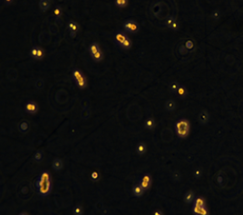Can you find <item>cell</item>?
Returning a JSON list of instances; mask_svg holds the SVG:
<instances>
[{
	"label": "cell",
	"instance_id": "5b68a950",
	"mask_svg": "<svg viewBox=\"0 0 243 215\" xmlns=\"http://www.w3.org/2000/svg\"><path fill=\"white\" fill-rule=\"evenodd\" d=\"M151 183H152V179H151V174L149 173H144L139 181V184L144 188V191H148L151 188Z\"/></svg>",
	"mask_w": 243,
	"mask_h": 215
},
{
	"label": "cell",
	"instance_id": "9c48e42d",
	"mask_svg": "<svg viewBox=\"0 0 243 215\" xmlns=\"http://www.w3.org/2000/svg\"><path fill=\"white\" fill-rule=\"evenodd\" d=\"M68 29H69V31H70V35H71V37H75V36L76 35L77 32L79 31L80 27H79V25H78L76 22H75V21H71V22H69V24H68Z\"/></svg>",
	"mask_w": 243,
	"mask_h": 215
},
{
	"label": "cell",
	"instance_id": "484cf974",
	"mask_svg": "<svg viewBox=\"0 0 243 215\" xmlns=\"http://www.w3.org/2000/svg\"><path fill=\"white\" fill-rule=\"evenodd\" d=\"M43 157H44V154L42 151H37L36 152V154L34 155V160L36 162V163H39L43 160Z\"/></svg>",
	"mask_w": 243,
	"mask_h": 215
},
{
	"label": "cell",
	"instance_id": "30bf717a",
	"mask_svg": "<svg viewBox=\"0 0 243 215\" xmlns=\"http://www.w3.org/2000/svg\"><path fill=\"white\" fill-rule=\"evenodd\" d=\"M128 36H126V35L121 31H118L117 33H115V35H114V40L116 43L120 46H122V44L124 43V41L126 40Z\"/></svg>",
	"mask_w": 243,
	"mask_h": 215
},
{
	"label": "cell",
	"instance_id": "7c38bea8",
	"mask_svg": "<svg viewBox=\"0 0 243 215\" xmlns=\"http://www.w3.org/2000/svg\"><path fill=\"white\" fill-rule=\"evenodd\" d=\"M193 215H210L209 210L207 209V207L193 206Z\"/></svg>",
	"mask_w": 243,
	"mask_h": 215
},
{
	"label": "cell",
	"instance_id": "83f0119b",
	"mask_svg": "<svg viewBox=\"0 0 243 215\" xmlns=\"http://www.w3.org/2000/svg\"><path fill=\"white\" fill-rule=\"evenodd\" d=\"M132 45H133L132 40H131L129 37H127V38H126V40L124 41V43L122 44V46H121V47H122L123 49H124V50H129V49H131Z\"/></svg>",
	"mask_w": 243,
	"mask_h": 215
},
{
	"label": "cell",
	"instance_id": "7bdbcfd3",
	"mask_svg": "<svg viewBox=\"0 0 243 215\" xmlns=\"http://www.w3.org/2000/svg\"><path fill=\"white\" fill-rule=\"evenodd\" d=\"M18 215H28L26 213H19Z\"/></svg>",
	"mask_w": 243,
	"mask_h": 215
},
{
	"label": "cell",
	"instance_id": "d590c367",
	"mask_svg": "<svg viewBox=\"0 0 243 215\" xmlns=\"http://www.w3.org/2000/svg\"><path fill=\"white\" fill-rule=\"evenodd\" d=\"M37 48H38V47L35 46V47H33V48L31 49V51H30V56H31L33 59H36V56H37Z\"/></svg>",
	"mask_w": 243,
	"mask_h": 215
},
{
	"label": "cell",
	"instance_id": "60d3db41",
	"mask_svg": "<svg viewBox=\"0 0 243 215\" xmlns=\"http://www.w3.org/2000/svg\"><path fill=\"white\" fill-rule=\"evenodd\" d=\"M152 215H164V213H163L160 209H156V210L152 213Z\"/></svg>",
	"mask_w": 243,
	"mask_h": 215
},
{
	"label": "cell",
	"instance_id": "2e32d148",
	"mask_svg": "<svg viewBox=\"0 0 243 215\" xmlns=\"http://www.w3.org/2000/svg\"><path fill=\"white\" fill-rule=\"evenodd\" d=\"M165 109L169 112H172L173 110H175L176 109V102L172 99H167L165 104H164Z\"/></svg>",
	"mask_w": 243,
	"mask_h": 215
},
{
	"label": "cell",
	"instance_id": "ac0fdd59",
	"mask_svg": "<svg viewBox=\"0 0 243 215\" xmlns=\"http://www.w3.org/2000/svg\"><path fill=\"white\" fill-rule=\"evenodd\" d=\"M136 152L139 156H144L147 152V146L144 142H140L136 146Z\"/></svg>",
	"mask_w": 243,
	"mask_h": 215
},
{
	"label": "cell",
	"instance_id": "f1b7e54d",
	"mask_svg": "<svg viewBox=\"0 0 243 215\" xmlns=\"http://www.w3.org/2000/svg\"><path fill=\"white\" fill-rule=\"evenodd\" d=\"M92 58L94 59V61H95V62H101V61L103 59V53H102V52L100 50L98 52H96L95 54H94V55L92 56Z\"/></svg>",
	"mask_w": 243,
	"mask_h": 215
},
{
	"label": "cell",
	"instance_id": "5bb4252c",
	"mask_svg": "<svg viewBox=\"0 0 243 215\" xmlns=\"http://www.w3.org/2000/svg\"><path fill=\"white\" fill-rule=\"evenodd\" d=\"M29 129H30V126H29V123L26 121V120H22L19 122L18 124V130L23 133V134H26L29 131Z\"/></svg>",
	"mask_w": 243,
	"mask_h": 215
},
{
	"label": "cell",
	"instance_id": "1f68e13d",
	"mask_svg": "<svg viewBox=\"0 0 243 215\" xmlns=\"http://www.w3.org/2000/svg\"><path fill=\"white\" fill-rule=\"evenodd\" d=\"M114 3L120 8H123V7H125L128 5V1L127 0H116Z\"/></svg>",
	"mask_w": 243,
	"mask_h": 215
},
{
	"label": "cell",
	"instance_id": "b9f144b4",
	"mask_svg": "<svg viewBox=\"0 0 243 215\" xmlns=\"http://www.w3.org/2000/svg\"><path fill=\"white\" fill-rule=\"evenodd\" d=\"M82 106H83V109L85 108H88V100L87 99H84L82 101Z\"/></svg>",
	"mask_w": 243,
	"mask_h": 215
},
{
	"label": "cell",
	"instance_id": "7a4b0ae2",
	"mask_svg": "<svg viewBox=\"0 0 243 215\" xmlns=\"http://www.w3.org/2000/svg\"><path fill=\"white\" fill-rule=\"evenodd\" d=\"M191 131V123L186 119L178 120L175 124V132L180 138H186Z\"/></svg>",
	"mask_w": 243,
	"mask_h": 215
},
{
	"label": "cell",
	"instance_id": "e575fe53",
	"mask_svg": "<svg viewBox=\"0 0 243 215\" xmlns=\"http://www.w3.org/2000/svg\"><path fill=\"white\" fill-rule=\"evenodd\" d=\"M179 52L182 54V55H185V54H187L188 52H189V51L187 50V48L185 47V45L184 44H182V45H181L180 47H179Z\"/></svg>",
	"mask_w": 243,
	"mask_h": 215
},
{
	"label": "cell",
	"instance_id": "836d02e7",
	"mask_svg": "<svg viewBox=\"0 0 243 215\" xmlns=\"http://www.w3.org/2000/svg\"><path fill=\"white\" fill-rule=\"evenodd\" d=\"M35 85H36V88L37 89H42L43 87H44V85H45V83H44V81H43L42 79H38V80L36 82Z\"/></svg>",
	"mask_w": 243,
	"mask_h": 215
},
{
	"label": "cell",
	"instance_id": "cb8c5ba5",
	"mask_svg": "<svg viewBox=\"0 0 243 215\" xmlns=\"http://www.w3.org/2000/svg\"><path fill=\"white\" fill-rule=\"evenodd\" d=\"M84 213V208L82 205L77 204L73 209V215H83Z\"/></svg>",
	"mask_w": 243,
	"mask_h": 215
},
{
	"label": "cell",
	"instance_id": "d6a6232c",
	"mask_svg": "<svg viewBox=\"0 0 243 215\" xmlns=\"http://www.w3.org/2000/svg\"><path fill=\"white\" fill-rule=\"evenodd\" d=\"M45 56V51L43 48L38 47L37 48V56H36V60H42Z\"/></svg>",
	"mask_w": 243,
	"mask_h": 215
},
{
	"label": "cell",
	"instance_id": "44dd1931",
	"mask_svg": "<svg viewBox=\"0 0 243 215\" xmlns=\"http://www.w3.org/2000/svg\"><path fill=\"white\" fill-rule=\"evenodd\" d=\"M51 2L49 0H41L39 2V8L42 12H46L49 7H50Z\"/></svg>",
	"mask_w": 243,
	"mask_h": 215
},
{
	"label": "cell",
	"instance_id": "4fadbf2b",
	"mask_svg": "<svg viewBox=\"0 0 243 215\" xmlns=\"http://www.w3.org/2000/svg\"><path fill=\"white\" fill-rule=\"evenodd\" d=\"M52 167L54 171H61L64 167V163L63 161L60 159V158H54L53 160V163H52Z\"/></svg>",
	"mask_w": 243,
	"mask_h": 215
},
{
	"label": "cell",
	"instance_id": "4dcf8cb0",
	"mask_svg": "<svg viewBox=\"0 0 243 215\" xmlns=\"http://www.w3.org/2000/svg\"><path fill=\"white\" fill-rule=\"evenodd\" d=\"M185 47L187 48V50L189 51V52H192V51H193L195 48V45H194V42L193 41H192V40H188L186 43H185Z\"/></svg>",
	"mask_w": 243,
	"mask_h": 215
},
{
	"label": "cell",
	"instance_id": "603a6c76",
	"mask_svg": "<svg viewBox=\"0 0 243 215\" xmlns=\"http://www.w3.org/2000/svg\"><path fill=\"white\" fill-rule=\"evenodd\" d=\"M187 94H188V92H187V89L183 86V85H181V86H180L179 89H178V91H177V93H176V95H177L179 98H181V99H184V98L187 96Z\"/></svg>",
	"mask_w": 243,
	"mask_h": 215
},
{
	"label": "cell",
	"instance_id": "f546056e",
	"mask_svg": "<svg viewBox=\"0 0 243 215\" xmlns=\"http://www.w3.org/2000/svg\"><path fill=\"white\" fill-rule=\"evenodd\" d=\"M81 117H82L83 119H87L90 117V109H89V108L83 109V110L81 112Z\"/></svg>",
	"mask_w": 243,
	"mask_h": 215
},
{
	"label": "cell",
	"instance_id": "d4e9b609",
	"mask_svg": "<svg viewBox=\"0 0 243 215\" xmlns=\"http://www.w3.org/2000/svg\"><path fill=\"white\" fill-rule=\"evenodd\" d=\"M54 16L57 20H59L61 18V16H62V8H61L60 5H56L55 8L54 9Z\"/></svg>",
	"mask_w": 243,
	"mask_h": 215
},
{
	"label": "cell",
	"instance_id": "8fae6325",
	"mask_svg": "<svg viewBox=\"0 0 243 215\" xmlns=\"http://www.w3.org/2000/svg\"><path fill=\"white\" fill-rule=\"evenodd\" d=\"M144 192H145V191L144 190V188H143L140 184H135V185L133 186V194H134L135 197H137V198L142 197V196L144 195Z\"/></svg>",
	"mask_w": 243,
	"mask_h": 215
},
{
	"label": "cell",
	"instance_id": "52a82bcc",
	"mask_svg": "<svg viewBox=\"0 0 243 215\" xmlns=\"http://www.w3.org/2000/svg\"><path fill=\"white\" fill-rule=\"evenodd\" d=\"M162 10V5H161V2H156L154 3L151 7V14L155 16V17H158L161 14Z\"/></svg>",
	"mask_w": 243,
	"mask_h": 215
},
{
	"label": "cell",
	"instance_id": "74e56055",
	"mask_svg": "<svg viewBox=\"0 0 243 215\" xmlns=\"http://www.w3.org/2000/svg\"><path fill=\"white\" fill-rule=\"evenodd\" d=\"M179 27H180V25H179L178 21L176 20V21L172 24V25L171 26L170 29H172V30H173V31H178V30H179Z\"/></svg>",
	"mask_w": 243,
	"mask_h": 215
},
{
	"label": "cell",
	"instance_id": "6da1fadb",
	"mask_svg": "<svg viewBox=\"0 0 243 215\" xmlns=\"http://www.w3.org/2000/svg\"><path fill=\"white\" fill-rule=\"evenodd\" d=\"M36 190L40 196L46 197L52 191V177L48 171H43L36 180Z\"/></svg>",
	"mask_w": 243,
	"mask_h": 215
},
{
	"label": "cell",
	"instance_id": "ba28073f",
	"mask_svg": "<svg viewBox=\"0 0 243 215\" xmlns=\"http://www.w3.org/2000/svg\"><path fill=\"white\" fill-rule=\"evenodd\" d=\"M199 122L201 125H206L208 124L209 120H210V114L207 110H201L199 113V117H198Z\"/></svg>",
	"mask_w": 243,
	"mask_h": 215
},
{
	"label": "cell",
	"instance_id": "7402d4cb",
	"mask_svg": "<svg viewBox=\"0 0 243 215\" xmlns=\"http://www.w3.org/2000/svg\"><path fill=\"white\" fill-rule=\"evenodd\" d=\"M180 86H181V84H180L178 82L173 81V82H170V84H169V89H170V90H171L173 94H176L177 91H178V89H179V88H180Z\"/></svg>",
	"mask_w": 243,
	"mask_h": 215
},
{
	"label": "cell",
	"instance_id": "d6986e66",
	"mask_svg": "<svg viewBox=\"0 0 243 215\" xmlns=\"http://www.w3.org/2000/svg\"><path fill=\"white\" fill-rule=\"evenodd\" d=\"M155 126H156V122L153 118H148L145 120L144 127L147 130H152L155 128Z\"/></svg>",
	"mask_w": 243,
	"mask_h": 215
},
{
	"label": "cell",
	"instance_id": "e0dca14e",
	"mask_svg": "<svg viewBox=\"0 0 243 215\" xmlns=\"http://www.w3.org/2000/svg\"><path fill=\"white\" fill-rule=\"evenodd\" d=\"M193 206L196 207H206V199L202 196H199L195 198L194 202L193 203Z\"/></svg>",
	"mask_w": 243,
	"mask_h": 215
},
{
	"label": "cell",
	"instance_id": "ffe728a7",
	"mask_svg": "<svg viewBox=\"0 0 243 215\" xmlns=\"http://www.w3.org/2000/svg\"><path fill=\"white\" fill-rule=\"evenodd\" d=\"M100 46L97 43L94 42V43H91V45L89 46V52L91 54V56H93L94 54H95L96 52H98L100 51Z\"/></svg>",
	"mask_w": 243,
	"mask_h": 215
},
{
	"label": "cell",
	"instance_id": "3957f363",
	"mask_svg": "<svg viewBox=\"0 0 243 215\" xmlns=\"http://www.w3.org/2000/svg\"><path fill=\"white\" fill-rule=\"evenodd\" d=\"M73 78H74L75 83L77 84V86L79 87L80 89H85L86 87V85H87L86 79L85 78V76L83 75V73L78 69L74 70V72H73Z\"/></svg>",
	"mask_w": 243,
	"mask_h": 215
},
{
	"label": "cell",
	"instance_id": "277c9868",
	"mask_svg": "<svg viewBox=\"0 0 243 215\" xmlns=\"http://www.w3.org/2000/svg\"><path fill=\"white\" fill-rule=\"evenodd\" d=\"M123 27H124V29H125V31H126L127 33H129V34H134V35L136 34V33H138L139 30H140V25H139V24H138L135 20H132V19L127 20V21L124 23Z\"/></svg>",
	"mask_w": 243,
	"mask_h": 215
},
{
	"label": "cell",
	"instance_id": "f35d334b",
	"mask_svg": "<svg viewBox=\"0 0 243 215\" xmlns=\"http://www.w3.org/2000/svg\"><path fill=\"white\" fill-rule=\"evenodd\" d=\"M99 173H98V172H93L92 173H91V178H92V180L93 181H98L99 180Z\"/></svg>",
	"mask_w": 243,
	"mask_h": 215
},
{
	"label": "cell",
	"instance_id": "9a60e30c",
	"mask_svg": "<svg viewBox=\"0 0 243 215\" xmlns=\"http://www.w3.org/2000/svg\"><path fill=\"white\" fill-rule=\"evenodd\" d=\"M194 200L195 198H194V193H193V191L190 190V191H188V192L185 193V194H184V202H185L186 203H188V204H190V203H193Z\"/></svg>",
	"mask_w": 243,
	"mask_h": 215
},
{
	"label": "cell",
	"instance_id": "8992f818",
	"mask_svg": "<svg viewBox=\"0 0 243 215\" xmlns=\"http://www.w3.org/2000/svg\"><path fill=\"white\" fill-rule=\"evenodd\" d=\"M25 110L26 113H28L30 115H34L38 111V105L35 101L29 100L25 105Z\"/></svg>",
	"mask_w": 243,
	"mask_h": 215
},
{
	"label": "cell",
	"instance_id": "8d00e7d4",
	"mask_svg": "<svg viewBox=\"0 0 243 215\" xmlns=\"http://www.w3.org/2000/svg\"><path fill=\"white\" fill-rule=\"evenodd\" d=\"M211 16H212V18H214L215 20H218V19L220 17V10H218V9L214 10V11L212 12V14H211Z\"/></svg>",
	"mask_w": 243,
	"mask_h": 215
},
{
	"label": "cell",
	"instance_id": "ab89813d",
	"mask_svg": "<svg viewBox=\"0 0 243 215\" xmlns=\"http://www.w3.org/2000/svg\"><path fill=\"white\" fill-rule=\"evenodd\" d=\"M193 174H194V177L196 179H199L201 176V170L200 169H196Z\"/></svg>",
	"mask_w": 243,
	"mask_h": 215
},
{
	"label": "cell",
	"instance_id": "4316f807",
	"mask_svg": "<svg viewBox=\"0 0 243 215\" xmlns=\"http://www.w3.org/2000/svg\"><path fill=\"white\" fill-rule=\"evenodd\" d=\"M175 21H176V18H175V17H173L172 15H169V16L166 18V20H165V25H166V26H167L168 28H171V26L172 25V24H173Z\"/></svg>",
	"mask_w": 243,
	"mask_h": 215
}]
</instances>
